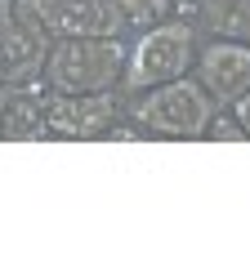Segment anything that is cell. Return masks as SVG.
<instances>
[{
  "instance_id": "obj_1",
  "label": "cell",
  "mask_w": 250,
  "mask_h": 254,
  "mask_svg": "<svg viewBox=\"0 0 250 254\" xmlns=\"http://www.w3.org/2000/svg\"><path fill=\"white\" fill-rule=\"evenodd\" d=\"M130 36H54L40 85L54 94H98L116 89L125 76Z\"/></svg>"
},
{
  "instance_id": "obj_2",
  "label": "cell",
  "mask_w": 250,
  "mask_h": 254,
  "mask_svg": "<svg viewBox=\"0 0 250 254\" xmlns=\"http://www.w3.org/2000/svg\"><path fill=\"white\" fill-rule=\"evenodd\" d=\"M201 36H206V31H201L192 18H166V22L148 27V31H134V36H130V58H125L121 89H125V94H143V89H152V85L192 76Z\"/></svg>"
},
{
  "instance_id": "obj_3",
  "label": "cell",
  "mask_w": 250,
  "mask_h": 254,
  "mask_svg": "<svg viewBox=\"0 0 250 254\" xmlns=\"http://www.w3.org/2000/svg\"><path fill=\"white\" fill-rule=\"evenodd\" d=\"M219 103L201 89L197 76H179L166 85H152L143 94H130V121L143 125L148 138H206V125L215 121Z\"/></svg>"
},
{
  "instance_id": "obj_4",
  "label": "cell",
  "mask_w": 250,
  "mask_h": 254,
  "mask_svg": "<svg viewBox=\"0 0 250 254\" xmlns=\"http://www.w3.org/2000/svg\"><path fill=\"white\" fill-rule=\"evenodd\" d=\"M130 94L98 89V94H54L45 89V138H107L116 121H125Z\"/></svg>"
},
{
  "instance_id": "obj_5",
  "label": "cell",
  "mask_w": 250,
  "mask_h": 254,
  "mask_svg": "<svg viewBox=\"0 0 250 254\" xmlns=\"http://www.w3.org/2000/svg\"><path fill=\"white\" fill-rule=\"evenodd\" d=\"M13 13L40 22L49 36H130L116 0H13Z\"/></svg>"
},
{
  "instance_id": "obj_6",
  "label": "cell",
  "mask_w": 250,
  "mask_h": 254,
  "mask_svg": "<svg viewBox=\"0 0 250 254\" xmlns=\"http://www.w3.org/2000/svg\"><path fill=\"white\" fill-rule=\"evenodd\" d=\"M192 76L201 80V89H206L219 107H233V103L250 89V40L201 36Z\"/></svg>"
},
{
  "instance_id": "obj_7",
  "label": "cell",
  "mask_w": 250,
  "mask_h": 254,
  "mask_svg": "<svg viewBox=\"0 0 250 254\" xmlns=\"http://www.w3.org/2000/svg\"><path fill=\"white\" fill-rule=\"evenodd\" d=\"M49 45H54V36L22 13L0 22V80L4 85H36L45 76Z\"/></svg>"
},
{
  "instance_id": "obj_8",
  "label": "cell",
  "mask_w": 250,
  "mask_h": 254,
  "mask_svg": "<svg viewBox=\"0 0 250 254\" xmlns=\"http://www.w3.org/2000/svg\"><path fill=\"white\" fill-rule=\"evenodd\" d=\"M45 138V85H4L0 94V143Z\"/></svg>"
},
{
  "instance_id": "obj_9",
  "label": "cell",
  "mask_w": 250,
  "mask_h": 254,
  "mask_svg": "<svg viewBox=\"0 0 250 254\" xmlns=\"http://www.w3.org/2000/svg\"><path fill=\"white\" fill-rule=\"evenodd\" d=\"M179 18H192L206 36L250 40V0H174Z\"/></svg>"
},
{
  "instance_id": "obj_10",
  "label": "cell",
  "mask_w": 250,
  "mask_h": 254,
  "mask_svg": "<svg viewBox=\"0 0 250 254\" xmlns=\"http://www.w3.org/2000/svg\"><path fill=\"white\" fill-rule=\"evenodd\" d=\"M121 4V18H125V31H148L166 18H179V4L174 0H116Z\"/></svg>"
},
{
  "instance_id": "obj_11",
  "label": "cell",
  "mask_w": 250,
  "mask_h": 254,
  "mask_svg": "<svg viewBox=\"0 0 250 254\" xmlns=\"http://www.w3.org/2000/svg\"><path fill=\"white\" fill-rule=\"evenodd\" d=\"M206 143H246V129L233 116V107H219L215 112V121L206 125Z\"/></svg>"
},
{
  "instance_id": "obj_12",
  "label": "cell",
  "mask_w": 250,
  "mask_h": 254,
  "mask_svg": "<svg viewBox=\"0 0 250 254\" xmlns=\"http://www.w3.org/2000/svg\"><path fill=\"white\" fill-rule=\"evenodd\" d=\"M233 116L242 121V129H246V138H250V89L237 98V103H233Z\"/></svg>"
},
{
  "instance_id": "obj_13",
  "label": "cell",
  "mask_w": 250,
  "mask_h": 254,
  "mask_svg": "<svg viewBox=\"0 0 250 254\" xmlns=\"http://www.w3.org/2000/svg\"><path fill=\"white\" fill-rule=\"evenodd\" d=\"M13 18V0H0V22H9Z\"/></svg>"
},
{
  "instance_id": "obj_14",
  "label": "cell",
  "mask_w": 250,
  "mask_h": 254,
  "mask_svg": "<svg viewBox=\"0 0 250 254\" xmlns=\"http://www.w3.org/2000/svg\"><path fill=\"white\" fill-rule=\"evenodd\" d=\"M0 85H4V80H0Z\"/></svg>"
}]
</instances>
